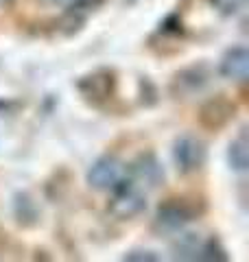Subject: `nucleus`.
<instances>
[{"mask_svg":"<svg viewBox=\"0 0 249 262\" xmlns=\"http://www.w3.org/2000/svg\"><path fill=\"white\" fill-rule=\"evenodd\" d=\"M134 177L142 186L155 188V186H160L164 182V170L160 166V162L155 160V155L147 153L134 164Z\"/></svg>","mask_w":249,"mask_h":262,"instance_id":"39448f33","label":"nucleus"},{"mask_svg":"<svg viewBox=\"0 0 249 262\" xmlns=\"http://www.w3.org/2000/svg\"><path fill=\"white\" fill-rule=\"evenodd\" d=\"M201 249H203V241L199 234H181L177 241V258L181 260H199L201 258Z\"/></svg>","mask_w":249,"mask_h":262,"instance_id":"6e6552de","label":"nucleus"},{"mask_svg":"<svg viewBox=\"0 0 249 262\" xmlns=\"http://www.w3.org/2000/svg\"><path fill=\"white\" fill-rule=\"evenodd\" d=\"M188 221H190V214L184 208L175 206V203H169V206L160 208V212H157V225L164 232H179Z\"/></svg>","mask_w":249,"mask_h":262,"instance_id":"423d86ee","label":"nucleus"},{"mask_svg":"<svg viewBox=\"0 0 249 262\" xmlns=\"http://www.w3.org/2000/svg\"><path fill=\"white\" fill-rule=\"evenodd\" d=\"M138 253H140V256H136V253H127L125 260H157L151 251H138Z\"/></svg>","mask_w":249,"mask_h":262,"instance_id":"1a4fd4ad","label":"nucleus"},{"mask_svg":"<svg viewBox=\"0 0 249 262\" xmlns=\"http://www.w3.org/2000/svg\"><path fill=\"white\" fill-rule=\"evenodd\" d=\"M46 3H53V5H64V7H70V5H77L81 0H46Z\"/></svg>","mask_w":249,"mask_h":262,"instance_id":"9d476101","label":"nucleus"},{"mask_svg":"<svg viewBox=\"0 0 249 262\" xmlns=\"http://www.w3.org/2000/svg\"><path fill=\"white\" fill-rule=\"evenodd\" d=\"M221 75L232 81H245L249 75V53L245 46H236L223 57Z\"/></svg>","mask_w":249,"mask_h":262,"instance_id":"20e7f679","label":"nucleus"},{"mask_svg":"<svg viewBox=\"0 0 249 262\" xmlns=\"http://www.w3.org/2000/svg\"><path fill=\"white\" fill-rule=\"evenodd\" d=\"M147 210V196L138 190L136 184L120 182L112 188L110 212L116 219H134Z\"/></svg>","mask_w":249,"mask_h":262,"instance_id":"f257e3e1","label":"nucleus"},{"mask_svg":"<svg viewBox=\"0 0 249 262\" xmlns=\"http://www.w3.org/2000/svg\"><path fill=\"white\" fill-rule=\"evenodd\" d=\"M230 166L238 170V173H245V170L249 168V144H247V136L240 134L234 142L230 144Z\"/></svg>","mask_w":249,"mask_h":262,"instance_id":"0eeeda50","label":"nucleus"},{"mask_svg":"<svg viewBox=\"0 0 249 262\" xmlns=\"http://www.w3.org/2000/svg\"><path fill=\"white\" fill-rule=\"evenodd\" d=\"M173 158H175V164L181 173H193V170L201 168V164L205 160L203 142L197 140L195 136H181L175 142Z\"/></svg>","mask_w":249,"mask_h":262,"instance_id":"f03ea898","label":"nucleus"},{"mask_svg":"<svg viewBox=\"0 0 249 262\" xmlns=\"http://www.w3.org/2000/svg\"><path fill=\"white\" fill-rule=\"evenodd\" d=\"M122 164L112 158V155H105V158L96 160L92 164V168L88 170V184L96 188V190H112L122 179Z\"/></svg>","mask_w":249,"mask_h":262,"instance_id":"7ed1b4c3","label":"nucleus"}]
</instances>
